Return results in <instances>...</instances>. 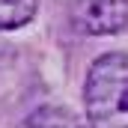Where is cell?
Wrapping results in <instances>:
<instances>
[{
    "label": "cell",
    "mask_w": 128,
    "mask_h": 128,
    "mask_svg": "<svg viewBox=\"0 0 128 128\" xmlns=\"http://www.w3.org/2000/svg\"><path fill=\"white\" fill-rule=\"evenodd\" d=\"M74 24L90 36L119 33L128 24V0H74Z\"/></svg>",
    "instance_id": "2"
},
{
    "label": "cell",
    "mask_w": 128,
    "mask_h": 128,
    "mask_svg": "<svg viewBox=\"0 0 128 128\" xmlns=\"http://www.w3.org/2000/svg\"><path fill=\"white\" fill-rule=\"evenodd\" d=\"M39 0H0V30L24 27L36 15Z\"/></svg>",
    "instance_id": "3"
},
{
    "label": "cell",
    "mask_w": 128,
    "mask_h": 128,
    "mask_svg": "<svg viewBox=\"0 0 128 128\" xmlns=\"http://www.w3.org/2000/svg\"><path fill=\"white\" fill-rule=\"evenodd\" d=\"M24 128H84V125L74 113H68L63 107H42L24 122Z\"/></svg>",
    "instance_id": "4"
},
{
    "label": "cell",
    "mask_w": 128,
    "mask_h": 128,
    "mask_svg": "<svg viewBox=\"0 0 128 128\" xmlns=\"http://www.w3.org/2000/svg\"><path fill=\"white\" fill-rule=\"evenodd\" d=\"M90 128H128V54L98 57L86 74Z\"/></svg>",
    "instance_id": "1"
}]
</instances>
